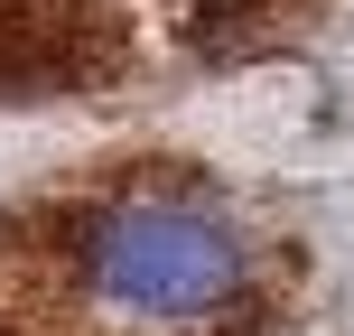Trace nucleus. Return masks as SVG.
Returning a JSON list of instances; mask_svg holds the SVG:
<instances>
[{"label": "nucleus", "instance_id": "obj_1", "mask_svg": "<svg viewBox=\"0 0 354 336\" xmlns=\"http://www.w3.org/2000/svg\"><path fill=\"white\" fill-rule=\"evenodd\" d=\"M66 290L122 336H187L243 299V224L196 177H131L66 233Z\"/></svg>", "mask_w": 354, "mask_h": 336}]
</instances>
